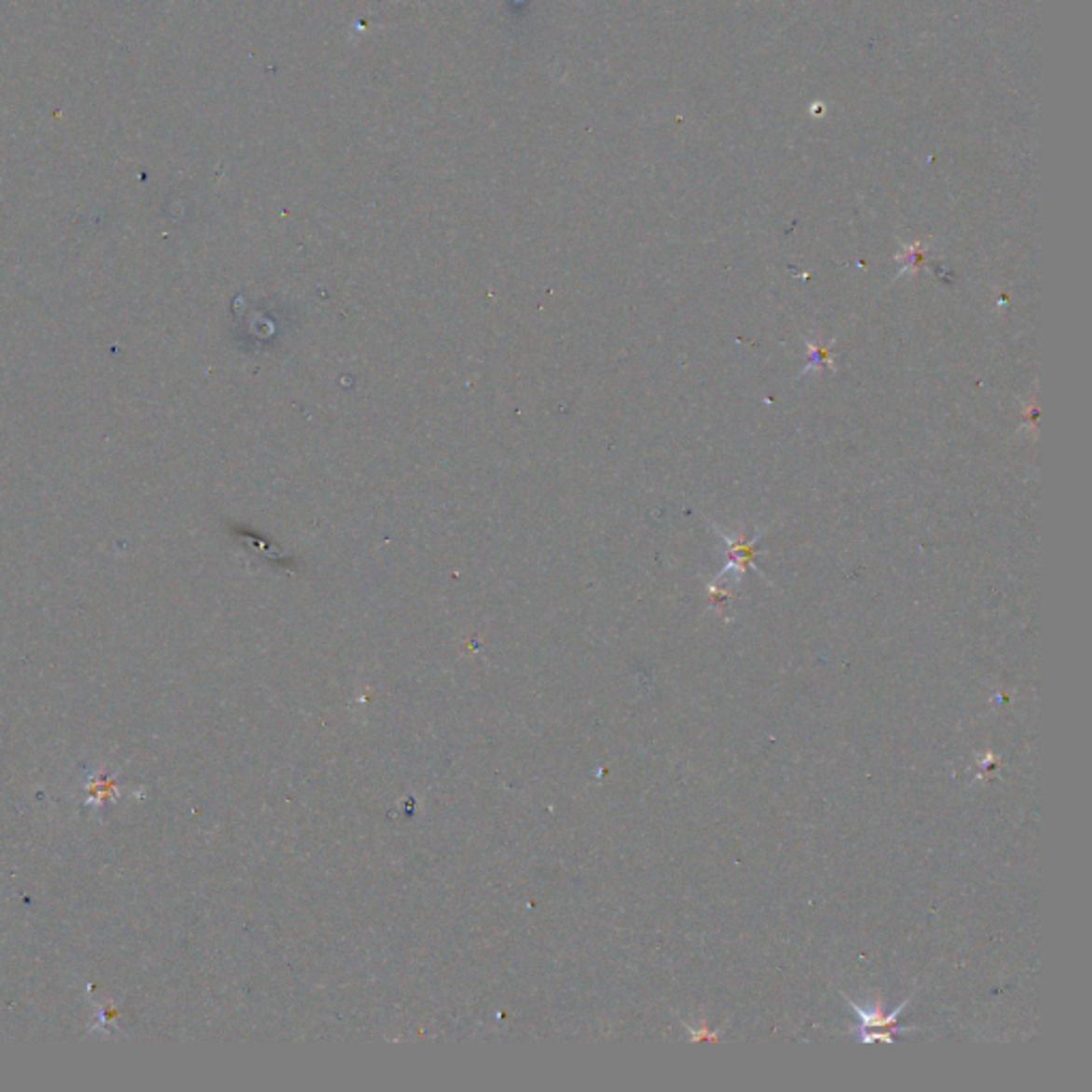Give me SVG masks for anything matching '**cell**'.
<instances>
[{
  "label": "cell",
  "instance_id": "obj_3",
  "mask_svg": "<svg viewBox=\"0 0 1092 1092\" xmlns=\"http://www.w3.org/2000/svg\"><path fill=\"white\" fill-rule=\"evenodd\" d=\"M835 346V342H830L828 346H822V344H813L807 339V348H809V363L804 367L802 374H809V372H817L822 370L824 365H830L832 359H830V348Z\"/></svg>",
  "mask_w": 1092,
  "mask_h": 1092
},
{
  "label": "cell",
  "instance_id": "obj_2",
  "mask_svg": "<svg viewBox=\"0 0 1092 1092\" xmlns=\"http://www.w3.org/2000/svg\"><path fill=\"white\" fill-rule=\"evenodd\" d=\"M726 540L730 544V564L726 566V570H723L721 574H726L734 567L736 574H739V579H741L744 570H747L749 564L754 562V557H756V551H754L756 540H751V538L744 536L743 531H739L736 536H728Z\"/></svg>",
  "mask_w": 1092,
  "mask_h": 1092
},
{
  "label": "cell",
  "instance_id": "obj_1",
  "mask_svg": "<svg viewBox=\"0 0 1092 1092\" xmlns=\"http://www.w3.org/2000/svg\"><path fill=\"white\" fill-rule=\"evenodd\" d=\"M843 996H845V1001L850 1003L852 1012L858 1014V1017H860V1029L858 1031L852 1029V1035H855L858 1039L865 1037L867 1032L875 1031V1029H896L898 1032L918 1031V1029H900V1027H896V1017L905 1012V1007L909 1005L913 996H909V999H905L896 1009H892V1012H885V1009L880 1005V1003H858V1001H853L852 996H847V994H843Z\"/></svg>",
  "mask_w": 1092,
  "mask_h": 1092
},
{
  "label": "cell",
  "instance_id": "obj_4",
  "mask_svg": "<svg viewBox=\"0 0 1092 1092\" xmlns=\"http://www.w3.org/2000/svg\"><path fill=\"white\" fill-rule=\"evenodd\" d=\"M921 263H924V246H921V243H918V246L905 248L903 273H913L916 269H920Z\"/></svg>",
  "mask_w": 1092,
  "mask_h": 1092
}]
</instances>
